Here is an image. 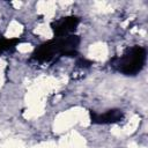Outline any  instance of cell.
<instances>
[{"label":"cell","instance_id":"6da1fadb","mask_svg":"<svg viewBox=\"0 0 148 148\" xmlns=\"http://www.w3.org/2000/svg\"><path fill=\"white\" fill-rule=\"evenodd\" d=\"M80 39L77 36L57 37L40 45L32 54V59L38 62H46L58 56H74L76 54V46Z\"/></svg>","mask_w":148,"mask_h":148},{"label":"cell","instance_id":"7a4b0ae2","mask_svg":"<svg viewBox=\"0 0 148 148\" xmlns=\"http://www.w3.org/2000/svg\"><path fill=\"white\" fill-rule=\"evenodd\" d=\"M147 53L142 46H133L112 60V66L125 75L138 74L146 64Z\"/></svg>","mask_w":148,"mask_h":148},{"label":"cell","instance_id":"3957f363","mask_svg":"<svg viewBox=\"0 0 148 148\" xmlns=\"http://www.w3.org/2000/svg\"><path fill=\"white\" fill-rule=\"evenodd\" d=\"M80 23L79 17L76 16H67L62 17L61 20H58L51 24L53 32L57 37H66L69 36Z\"/></svg>","mask_w":148,"mask_h":148},{"label":"cell","instance_id":"277c9868","mask_svg":"<svg viewBox=\"0 0 148 148\" xmlns=\"http://www.w3.org/2000/svg\"><path fill=\"white\" fill-rule=\"evenodd\" d=\"M90 118L94 124H114L124 118V113L120 110H109L104 113L90 112Z\"/></svg>","mask_w":148,"mask_h":148},{"label":"cell","instance_id":"5b68a950","mask_svg":"<svg viewBox=\"0 0 148 148\" xmlns=\"http://www.w3.org/2000/svg\"><path fill=\"white\" fill-rule=\"evenodd\" d=\"M17 43H20V39H16V38H10V39L2 38V39H0V54L3 53L5 51L14 49Z\"/></svg>","mask_w":148,"mask_h":148},{"label":"cell","instance_id":"8992f818","mask_svg":"<svg viewBox=\"0 0 148 148\" xmlns=\"http://www.w3.org/2000/svg\"><path fill=\"white\" fill-rule=\"evenodd\" d=\"M76 65H77L79 67H82V68H83V67H89V66H90V62H89L88 60H86V59H82V58H81V59L76 62Z\"/></svg>","mask_w":148,"mask_h":148}]
</instances>
